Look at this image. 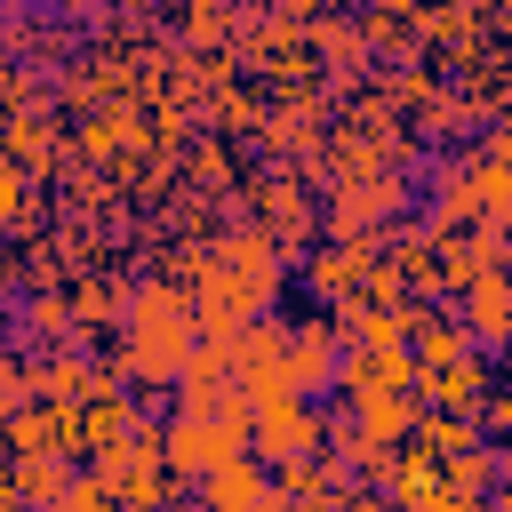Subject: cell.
Returning <instances> with one entry per match:
<instances>
[{
  "instance_id": "6da1fadb",
  "label": "cell",
  "mask_w": 512,
  "mask_h": 512,
  "mask_svg": "<svg viewBox=\"0 0 512 512\" xmlns=\"http://www.w3.org/2000/svg\"><path fill=\"white\" fill-rule=\"evenodd\" d=\"M192 352H200L192 296L176 280H136L128 304H120V360H112V376L144 384V392H176V376L192 368Z\"/></svg>"
},
{
  "instance_id": "7a4b0ae2",
  "label": "cell",
  "mask_w": 512,
  "mask_h": 512,
  "mask_svg": "<svg viewBox=\"0 0 512 512\" xmlns=\"http://www.w3.org/2000/svg\"><path fill=\"white\" fill-rule=\"evenodd\" d=\"M88 480L112 496V504H160V512H176L192 488L160 464V432L152 424H136V432H120L112 448H96L88 456Z\"/></svg>"
},
{
  "instance_id": "3957f363",
  "label": "cell",
  "mask_w": 512,
  "mask_h": 512,
  "mask_svg": "<svg viewBox=\"0 0 512 512\" xmlns=\"http://www.w3.org/2000/svg\"><path fill=\"white\" fill-rule=\"evenodd\" d=\"M328 448V408L320 400H264V408H248V464L272 480V472H288V464H312Z\"/></svg>"
},
{
  "instance_id": "277c9868",
  "label": "cell",
  "mask_w": 512,
  "mask_h": 512,
  "mask_svg": "<svg viewBox=\"0 0 512 512\" xmlns=\"http://www.w3.org/2000/svg\"><path fill=\"white\" fill-rule=\"evenodd\" d=\"M152 432H160V464H168L184 488L248 456V416H176V408H168V424H152Z\"/></svg>"
},
{
  "instance_id": "5b68a950",
  "label": "cell",
  "mask_w": 512,
  "mask_h": 512,
  "mask_svg": "<svg viewBox=\"0 0 512 512\" xmlns=\"http://www.w3.org/2000/svg\"><path fill=\"white\" fill-rule=\"evenodd\" d=\"M248 232H264L280 256H304L320 232V192H304V168H272L248 184Z\"/></svg>"
},
{
  "instance_id": "8992f818",
  "label": "cell",
  "mask_w": 512,
  "mask_h": 512,
  "mask_svg": "<svg viewBox=\"0 0 512 512\" xmlns=\"http://www.w3.org/2000/svg\"><path fill=\"white\" fill-rule=\"evenodd\" d=\"M408 216V176H360V184H328L320 200V232L328 240H376Z\"/></svg>"
},
{
  "instance_id": "52a82bcc",
  "label": "cell",
  "mask_w": 512,
  "mask_h": 512,
  "mask_svg": "<svg viewBox=\"0 0 512 512\" xmlns=\"http://www.w3.org/2000/svg\"><path fill=\"white\" fill-rule=\"evenodd\" d=\"M96 392H128V384L112 376V360H96V352H32V408L72 416V408H88Z\"/></svg>"
},
{
  "instance_id": "ba28073f",
  "label": "cell",
  "mask_w": 512,
  "mask_h": 512,
  "mask_svg": "<svg viewBox=\"0 0 512 512\" xmlns=\"http://www.w3.org/2000/svg\"><path fill=\"white\" fill-rule=\"evenodd\" d=\"M336 352H344V344H336V328H328L320 312H296V320L280 312V368H288V392H296V400H320V392H328Z\"/></svg>"
},
{
  "instance_id": "9c48e42d",
  "label": "cell",
  "mask_w": 512,
  "mask_h": 512,
  "mask_svg": "<svg viewBox=\"0 0 512 512\" xmlns=\"http://www.w3.org/2000/svg\"><path fill=\"white\" fill-rule=\"evenodd\" d=\"M376 256H384V232H376V240H328V248H312V256L296 264V280H304V288L320 296V312H328V304H344V296L368 288Z\"/></svg>"
},
{
  "instance_id": "30bf717a",
  "label": "cell",
  "mask_w": 512,
  "mask_h": 512,
  "mask_svg": "<svg viewBox=\"0 0 512 512\" xmlns=\"http://www.w3.org/2000/svg\"><path fill=\"white\" fill-rule=\"evenodd\" d=\"M448 312H456V328L472 336V352H480V360H496V352H504V336H512V296H504V272L464 280V288L448 296Z\"/></svg>"
},
{
  "instance_id": "8fae6325",
  "label": "cell",
  "mask_w": 512,
  "mask_h": 512,
  "mask_svg": "<svg viewBox=\"0 0 512 512\" xmlns=\"http://www.w3.org/2000/svg\"><path fill=\"white\" fill-rule=\"evenodd\" d=\"M328 384H336L344 400H352V392H416V360H408V344H392V352H376V344H344Z\"/></svg>"
},
{
  "instance_id": "7c38bea8",
  "label": "cell",
  "mask_w": 512,
  "mask_h": 512,
  "mask_svg": "<svg viewBox=\"0 0 512 512\" xmlns=\"http://www.w3.org/2000/svg\"><path fill=\"white\" fill-rule=\"evenodd\" d=\"M488 384H496V360H480V352H464V360H448V368H432V376H416V408H424V416H472Z\"/></svg>"
},
{
  "instance_id": "4fadbf2b",
  "label": "cell",
  "mask_w": 512,
  "mask_h": 512,
  "mask_svg": "<svg viewBox=\"0 0 512 512\" xmlns=\"http://www.w3.org/2000/svg\"><path fill=\"white\" fill-rule=\"evenodd\" d=\"M416 416H424L416 392H352V400H344V424H352L368 448H384V456L416 432Z\"/></svg>"
},
{
  "instance_id": "5bb4252c",
  "label": "cell",
  "mask_w": 512,
  "mask_h": 512,
  "mask_svg": "<svg viewBox=\"0 0 512 512\" xmlns=\"http://www.w3.org/2000/svg\"><path fill=\"white\" fill-rule=\"evenodd\" d=\"M136 424H152V408H144L136 392H96L88 408H72V456H96V448H112V440L136 432Z\"/></svg>"
},
{
  "instance_id": "9a60e30c",
  "label": "cell",
  "mask_w": 512,
  "mask_h": 512,
  "mask_svg": "<svg viewBox=\"0 0 512 512\" xmlns=\"http://www.w3.org/2000/svg\"><path fill=\"white\" fill-rule=\"evenodd\" d=\"M464 352H472V336L456 328V312H448V304H424L416 328H408V360H416V376H432V368H448V360H464Z\"/></svg>"
},
{
  "instance_id": "2e32d148",
  "label": "cell",
  "mask_w": 512,
  "mask_h": 512,
  "mask_svg": "<svg viewBox=\"0 0 512 512\" xmlns=\"http://www.w3.org/2000/svg\"><path fill=\"white\" fill-rule=\"evenodd\" d=\"M0 456H8V464H16V456H72V416H56V408L8 416V424H0Z\"/></svg>"
},
{
  "instance_id": "e0dca14e",
  "label": "cell",
  "mask_w": 512,
  "mask_h": 512,
  "mask_svg": "<svg viewBox=\"0 0 512 512\" xmlns=\"http://www.w3.org/2000/svg\"><path fill=\"white\" fill-rule=\"evenodd\" d=\"M504 488V448H472L440 464V504H488Z\"/></svg>"
},
{
  "instance_id": "ac0fdd59",
  "label": "cell",
  "mask_w": 512,
  "mask_h": 512,
  "mask_svg": "<svg viewBox=\"0 0 512 512\" xmlns=\"http://www.w3.org/2000/svg\"><path fill=\"white\" fill-rule=\"evenodd\" d=\"M120 304H128V280H72V288H64V312H72L80 344H88L96 328H120Z\"/></svg>"
},
{
  "instance_id": "d6986e66",
  "label": "cell",
  "mask_w": 512,
  "mask_h": 512,
  "mask_svg": "<svg viewBox=\"0 0 512 512\" xmlns=\"http://www.w3.org/2000/svg\"><path fill=\"white\" fill-rule=\"evenodd\" d=\"M264 488H272V480L240 456V464H224V472H208V480H200V512H248Z\"/></svg>"
},
{
  "instance_id": "ffe728a7",
  "label": "cell",
  "mask_w": 512,
  "mask_h": 512,
  "mask_svg": "<svg viewBox=\"0 0 512 512\" xmlns=\"http://www.w3.org/2000/svg\"><path fill=\"white\" fill-rule=\"evenodd\" d=\"M0 464H8V456H0ZM8 472H16V488H24V504L40 512V504H56V496H64V480H72L80 464H72V456H16Z\"/></svg>"
},
{
  "instance_id": "44dd1931",
  "label": "cell",
  "mask_w": 512,
  "mask_h": 512,
  "mask_svg": "<svg viewBox=\"0 0 512 512\" xmlns=\"http://www.w3.org/2000/svg\"><path fill=\"white\" fill-rule=\"evenodd\" d=\"M32 408V352L24 344H0V424Z\"/></svg>"
},
{
  "instance_id": "7402d4cb",
  "label": "cell",
  "mask_w": 512,
  "mask_h": 512,
  "mask_svg": "<svg viewBox=\"0 0 512 512\" xmlns=\"http://www.w3.org/2000/svg\"><path fill=\"white\" fill-rule=\"evenodd\" d=\"M40 512H112V496H104L88 472H72V480H64V496H56V504H40Z\"/></svg>"
},
{
  "instance_id": "603a6c76",
  "label": "cell",
  "mask_w": 512,
  "mask_h": 512,
  "mask_svg": "<svg viewBox=\"0 0 512 512\" xmlns=\"http://www.w3.org/2000/svg\"><path fill=\"white\" fill-rule=\"evenodd\" d=\"M336 512H384V504H376V488L360 480V488H344V496H336Z\"/></svg>"
},
{
  "instance_id": "cb8c5ba5",
  "label": "cell",
  "mask_w": 512,
  "mask_h": 512,
  "mask_svg": "<svg viewBox=\"0 0 512 512\" xmlns=\"http://www.w3.org/2000/svg\"><path fill=\"white\" fill-rule=\"evenodd\" d=\"M0 512H32V504H24V488H16V472H8V464H0Z\"/></svg>"
},
{
  "instance_id": "d4e9b609",
  "label": "cell",
  "mask_w": 512,
  "mask_h": 512,
  "mask_svg": "<svg viewBox=\"0 0 512 512\" xmlns=\"http://www.w3.org/2000/svg\"><path fill=\"white\" fill-rule=\"evenodd\" d=\"M280 512H336V496H304V504H280Z\"/></svg>"
},
{
  "instance_id": "484cf974",
  "label": "cell",
  "mask_w": 512,
  "mask_h": 512,
  "mask_svg": "<svg viewBox=\"0 0 512 512\" xmlns=\"http://www.w3.org/2000/svg\"><path fill=\"white\" fill-rule=\"evenodd\" d=\"M112 512H160V504H112Z\"/></svg>"
},
{
  "instance_id": "4316f807",
  "label": "cell",
  "mask_w": 512,
  "mask_h": 512,
  "mask_svg": "<svg viewBox=\"0 0 512 512\" xmlns=\"http://www.w3.org/2000/svg\"><path fill=\"white\" fill-rule=\"evenodd\" d=\"M424 512H448V504H440V496H432V504H424Z\"/></svg>"
}]
</instances>
